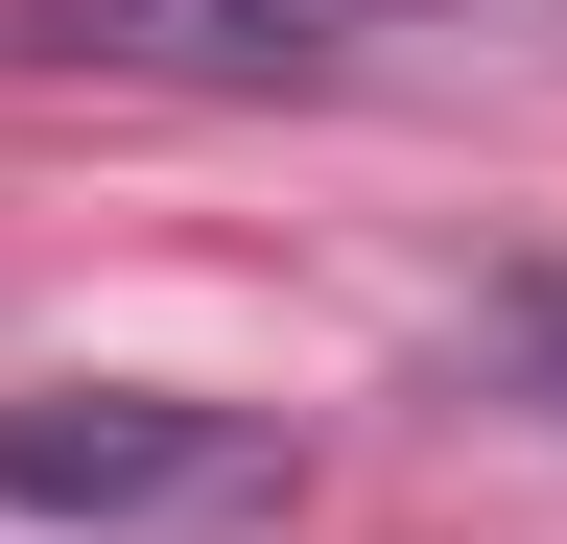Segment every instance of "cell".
Returning <instances> with one entry per match:
<instances>
[{
  "label": "cell",
  "instance_id": "obj_1",
  "mask_svg": "<svg viewBox=\"0 0 567 544\" xmlns=\"http://www.w3.org/2000/svg\"><path fill=\"white\" fill-rule=\"evenodd\" d=\"M260 497H284V427H260V402H189V379H0V521L166 544V521H260Z\"/></svg>",
  "mask_w": 567,
  "mask_h": 544
},
{
  "label": "cell",
  "instance_id": "obj_2",
  "mask_svg": "<svg viewBox=\"0 0 567 544\" xmlns=\"http://www.w3.org/2000/svg\"><path fill=\"white\" fill-rule=\"evenodd\" d=\"M567 0H0V48L71 72H213V95H331V72H425V48H520Z\"/></svg>",
  "mask_w": 567,
  "mask_h": 544
},
{
  "label": "cell",
  "instance_id": "obj_3",
  "mask_svg": "<svg viewBox=\"0 0 567 544\" xmlns=\"http://www.w3.org/2000/svg\"><path fill=\"white\" fill-rule=\"evenodd\" d=\"M496 356H544V427H567V285H496Z\"/></svg>",
  "mask_w": 567,
  "mask_h": 544
}]
</instances>
